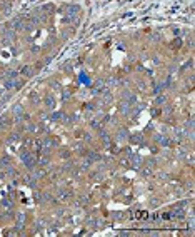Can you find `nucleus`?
Returning a JSON list of instances; mask_svg holds the SVG:
<instances>
[{"label":"nucleus","mask_w":195,"mask_h":237,"mask_svg":"<svg viewBox=\"0 0 195 237\" xmlns=\"http://www.w3.org/2000/svg\"><path fill=\"white\" fill-rule=\"evenodd\" d=\"M20 159H22V162H23V164H25L29 169H32L33 165H35V160H33V157L30 155L27 150H22V152H20Z\"/></svg>","instance_id":"obj_1"},{"label":"nucleus","mask_w":195,"mask_h":237,"mask_svg":"<svg viewBox=\"0 0 195 237\" xmlns=\"http://www.w3.org/2000/svg\"><path fill=\"white\" fill-rule=\"evenodd\" d=\"M12 112H13V115H15V118H17V120H20V118H22V115H23V107L17 104V105H13V109H12Z\"/></svg>","instance_id":"obj_2"},{"label":"nucleus","mask_w":195,"mask_h":237,"mask_svg":"<svg viewBox=\"0 0 195 237\" xmlns=\"http://www.w3.org/2000/svg\"><path fill=\"white\" fill-rule=\"evenodd\" d=\"M155 140L160 144V145H164V147H168V145H170V140H168L167 137H164V135H160V134L155 135Z\"/></svg>","instance_id":"obj_3"},{"label":"nucleus","mask_w":195,"mask_h":237,"mask_svg":"<svg viewBox=\"0 0 195 237\" xmlns=\"http://www.w3.org/2000/svg\"><path fill=\"white\" fill-rule=\"evenodd\" d=\"M23 224H25V216L23 214H19L17 216V229H23Z\"/></svg>","instance_id":"obj_4"},{"label":"nucleus","mask_w":195,"mask_h":237,"mask_svg":"<svg viewBox=\"0 0 195 237\" xmlns=\"http://www.w3.org/2000/svg\"><path fill=\"white\" fill-rule=\"evenodd\" d=\"M22 74H23L25 77H32V75H33V67H30V65L23 67V69H22Z\"/></svg>","instance_id":"obj_5"},{"label":"nucleus","mask_w":195,"mask_h":237,"mask_svg":"<svg viewBox=\"0 0 195 237\" xmlns=\"http://www.w3.org/2000/svg\"><path fill=\"white\" fill-rule=\"evenodd\" d=\"M78 10H80L78 5H68V15H75L78 13Z\"/></svg>","instance_id":"obj_6"},{"label":"nucleus","mask_w":195,"mask_h":237,"mask_svg":"<svg viewBox=\"0 0 195 237\" xmlns=\"http://www.w3.org/2000/svg\"><path fill=\"white\" fill-rule=\"evenodd\" d=\"M130 142H132V144H142L144 140H142V135L137 134V135H132V137H130Z\"/></svg>","instance_id":"obj_7"},{"label":"nucleus","mask_w":195,"mask_h":237,"mask_svg":"<svg viewBox=\"0 0 195 237\" xmlns=\"http://www.w3.org/2000/svg\"><path fill=\"white\" fill-rule=\"evenodd\" d=\"M12 25H13V27H15V29H22V27H23V22H22V19H15L13 20V22H12Z\"/></svg>","instance_id":"obj_8"},{"label":"nucleus","mask_w":195,"mask_h":237,"mask_svg":"<svg viewBox=\"0 0 195 237\" xmlns=\"http://www.w3.org/2000/svg\"><path fill=\"white\" fill-rule=\"evenodd\" d=\"M102 87H104V80H98L97 84H95V85H93V94H98V92H100V89H102Z\"/></svg>","instance_id":"obj_9"},{"label":"nucleus","mask_w":195,"mask_h":237,"mask_svg":"<svg viewBox=\"0 0 195 237\" xmlns=\"http://www.w3.org/2000/svg\"><path fill=\"white\" fill-rule=\"evenodd\" d=\"M120 112L122 114H127L128 112V102H122L120 104Z\"/></svg>","instance_id":"obj_10"},{"label":"nucleus","mask_w":195,"mask_h":237,"mask_svg":"<svg viewBox=\"0 0 195 237\" xmlns=\"http://www.w3.org/2000/svg\"><path fill=\"white\" fill-rule=\"evenodd\" d=\"M124 97H125L128 102H134V100H135V95H134V94H130V92H124Z\"/></svg>","instance_id":"obj_11"},{"label":"nucleus","mask_w":195,"mask_h":237,"mask_svg":"<svg viewBox=\"0 0 195 237\" xmlns=\"http://www.w3.org/2000/svg\"><path fill=\"white\" fill-rule=\"evenodd\" d=\"M59 118H65V115H63L62 112H55V114H52V120H59Z\"/></svg>","instance_id":"obj_12"},{"label":"nucleus","mask_w":195,"mask_h":237,"mask_svg":"<svg viewBox=\"0 0 195 237\" xmlns=\"http://www.w3.org/2000/svg\"><path fill=\"white\" fill-rule=\"evenodd\" d=\"M15 85H17V82H15L13 79H12V80H5V87H7V89H12V87H15Z\"/></svg>","instance_id":"obj_13"},{"label":"nucleus","mask_w":195,"mask_h":237,"mask_svg":"<svg viewBox=\"0 0 195 237\" xmlns=\"http://www.w3.org/2000/svg\"><path fill=\"white\" fill-rule=\"evenodd\" d=\"M45 105H47V107H50V109H52V107H53V105H55V102H53V99H52V97H47V99H45Z\"/></svg>","instance_id":"obj_14"},{"label":"nucleus","mask_w":195,"mask_h":237,"mask_svg":"<svg viewBox=\"0 0 195 237\" xmlns=\"http://www.w3.org/2000/svg\"><path fill=\"white\" fill-rule=\"evenodd\" d=\"M100 137L105 140V144H108V142H110V140H108V134L105 132V130H100Z\"/></svg>","instance_id":"obj_15"},{"label":"nucleus","mask_w":195,"mask_h":237,"mask_svg":"<svg viewBox=\"0 0 195 237\" xmlns=\"http://www.w3.org/2000/svg\"><path fill=\"white\" fill-rule=\"evenodd\" d=\"M7 124H9V118H7V117H2V118H0V129H3Z\"/></svg>","instance_id":"obj_16"},{"label":"nucleus","mask_w":195,"mask_h":237,"mask_svg":"<svg viewBox=\"0 0 195 237\" xmlns=\"http://www.w3.org/2000/svg\"><path fill=\"white\" fill-rule=\"evenodd\" d=\"M90 159H93V160H98V154H95V152H88V160H90Z\"/></svg>","instance_id":"obj_17"},{"label":"nucleus","mask_w":195,"mask_h":237,"mask_svg":"<svg viewBox=\"0 0 195 237\" xmlns=\"http://www.w3.org/2000/svg\"><path fill=\"white\" fill-rule=\"evenodd\" d=\"M125 137H127V130L124 129V130H120V134H118V139H120V140H124Z\"/></svg>","instance_id":"obj_18"},{"label":"nucleus","mask_w":195,"mask_h":237,"mask_svg":"<svg viewBox=\"0 0 195 237\" xmlns=\"http://www.w3.org/2000/svg\"><path fill=\"white\" fill-rule=\"evenodd\" d=\"M107 84H108V85H115V84H117V79H114V77H112V79H108Z\"/></svg>","instance_id":"obj_19"},{"label":"nucleus","mask_w":195,"mask_h":237,"mask_svg":"<svg viewBox=\"0 0 195 237\" xmlns=\"http://www.w3.org/2000/svg\"><path fill=\"white\" fill-rule=\"evenodd\" d=\"M112 100V95H110V92H105V102H110Z\"/></svg>","instance_id":"obj_20"},{"label":"nucleus","mask_w":195,"mask_h":237,"mask_svg":"<svg viewBox=\"0 0 195 237\" xmlns=\"http://www.w3.org/2000/svg\"><path fill=\"white\" fill-rule=\"evenodd\" d=\"M184 216H185V214H184L182 210H175V217H184Z\"/></svg>","instance_id":"obj_21"},{"label":"nucleus","mask_w":195,"mask_h":237,"mask_svg":"<svg viewBox=\"0 0 195 237\" xmlns=\"http://www.w3.org/2000/svg\"><path fill=\"white\" fill-rule=\"evenodd\" d=\"M132 164H134L135 167L138 165V157H137V155H135V157H132Z\"/></svg>","instance_id":"obj_22"},{"label":"nucleus","mask_w":195,"mask_h":237,"mask_svg":"<svg viewBox=\"0 0 195 237\" xmlns=\"http://www.w3.org/2000/svg\"><path fill=\"white\" fill-rule=\"evenodd\" d=\"M7 75H9V77H15V75H17V74H15V72H13V70H9V72H7Z\"/></svg>","instance_id":"obj_23"},{"label":"nucleus","mask_w":195,"mask_h":237,"mask_svg":"<svg viewBox=\"0 0 195 237\" xmlns=\"http://www.w3.org/2000/svg\"><path fill=\"white\" fill-rule=\"evenodd\" d=\"M10 140H12V142H13V140H19V135H17V134H13V135L10 137Z\"/></svg>","instance_id":"obj_24"},{"label":"nucleus","mask_w":195,"mask_h":237,"mask_svg":"<svg viewBox=\"0 0 195 237\" xmlns=\"http://www.w3.org/2000/svg\"><path fill=\"white\" fill-rule=\"evenodd\" d=\"M164 100H165V97H158V99H157V104H162Z\"/></svg>","instance_id":"obj_25"}]
</instances>
